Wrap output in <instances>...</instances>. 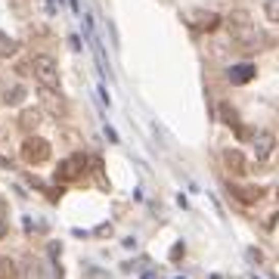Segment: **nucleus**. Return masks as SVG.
<instances>
[{
    "label": "nucleus",
    "instance_id": "obj_21",
    "mask_svg": "<svg viewBox=\"0 0 279 279\" xmlns=\"http://www.w3.org/2000/svg\"><path fill=\"white\" fill-rule=\"evenodd\" d=\"M4 233H7V223H4V220H0V239H4Z\"/></svg>",
    "mask_w": 279,
    "mask_h": 279
},
{
    "label": "nucleus",
    "instance_id": "obj_8",
    "mask_svg": "<svg viewBox=\"0 0 279 279\" xmlns=\"http://www.w3.org/2000/svg\"><path fill=\"white\" fill-rule=\"evenodd\" d=\"M255 74H258V68H255L251 62H245V65H233V68L226 71L230 84H248V81H251Z\"/></svg>",
    "mask_w": 279,
    "mask_h": 279
},
{
    "label": "nucleus",
    "instance_id": "obj_15",
    "mask_svg": "<svg viewBox=\"0 0 279 279\" xmlns=\"http://www.w3.org/2000/svg\"><path fill=\"white\" fill-rule=\"evenodd\" d=\"M267 19L279 22V0H267Z\"/></svg>",
    "mask_w": 279,
    "mask_h": 279
},
{
    "label": "nucleus",
    "instance_id": "obj_19",
    "mask_svg": "<svg viewBox=\"0 0 279 279\" xmlns=\"http://www.w3.org/2000/svg\"><path fill=\"white\" fill-rule=\"evenodd\" d=\"M68 44H71V50H81V37H74V34H71V37H68Z\"/></svg>",
    "mask_w": 279,
    "mask_h": 279
},
{
    "label": "nucleus",
    "instance_id": "obj_3",
    "mask_svg": "<svg viewBox=\"0 0 279 279\" xmlns=\"http://www.w3.org/2000/svg\"><path fill=\"white\" fill-rule=\"evenodd\" d=\"M19 155H22V162H25V165L37 168V165H44V162H50V155H53V149H50V143H47L44 137H25V143H22Z\"/></svg>",
    "mask_w": 279,
    "mask_h": 279
},
{
    "label": "nucleus",
    "instance_id": "obj_1",
    "mask_svg": "<svg viewBox=\"0 0 279 279\" xmlns=\"http://www.w3.org/2000/svg\"><path fill=\"white\" fill-rule=\"evenodd\" d=\"M226 28H230V37L236 44H242V47H258V25H255V19L245 13V10H233L230 16H226Z\"/></svg>",
    "mask_w": 279,
    "mask_h": 279
},
{
    "label": "nucleus",
    "instance_id": "obj_17",
    "mask_svg": "<svg viewBox=\"0 0 279 279\" xmlns=\"http://www.w3.org/2000/svg\"><path fill=\"white\" fill-rule=\"evenodd\" d=\"M59 255H62V245H59V242H53V245H50V258H53V261H56V258H59Z\"/></svg>",
    "mask_w": 279,
    "mask_h": 279
},
{
    "label": "nucleus",
    "instance_id": "obj_22",
    "mask_svg": "<svg viewBox=\"0 0 279 279\" xmlns=\"http://www.w3.org/2000/svg\"><path fill=\"white\" fill-rule=\"evenodd\" d=\"M140 279H158V276H155V273H143Z\"/></svg>",
    "mask_w": 279,
    "mask_h": 279
},
{
    "label": "nucleus",
    "instance_id": "obj_13",
    "mask_svg": "<svg viewBox=\"0 0 279 279\" xmlns=\"http://www.w3.org/2000/svg\"><path fill=\"white\" fill-rule=\"evenodd\" d=\"M22 99H25V84L16 81V84H10V87L4 90V103H7V106H19Z\"/></svg>",
    "mask_w": 279,
    "mask_h": 279
},
{
    "label": "nucleus",
    "instance_id": "obj_9",
    "mask_svg": "<svg viewBox=\"0 0 279 279\" xmlns=\"http://www.w3.org/2000/svg\"><path fill=\"white\" fill-rule=\"evenodd\" d=\"M41 99H44V106H47V112L50 115H65V103H62V93H56V90H47V87H41Z\"/></svg>",
    "mask_w": 279,
    "mask_h": 279
},
{
    "label": "nucleus",
    "instance_id": "obj_2",
    "mask_svg": "<svg viewBox=\"0 0 279 279\" xmlns=\"http://www.w3.org/2000/svg\"><path fill=\"white\" fill-rule=\"evenodd\" d=\"M31 71H34V81L47 87V90H59V65L53 56L41 53V56H34L31 59Z\"/></svg>",
    "mask_w": 279,
    "mask_h": 279
},
{
    "label": "nucleus",
    "instance_id": "obj_18",
    "mask_svg": "<svg viewBox=\"0 0 279 279\" xmlns=\"http://www.w3.org/2000/svg\"><path fill=\"white\" fill-rule=\"evenodd\" d=\"M180 255H183V242H177V245H174V251H171V261H180Z\"/></svg>",
    "mask_w": 279,
    "mask_h": 279
},
{
    "label": "nucleus",
    "instance_id": "obj_24",
    "mask_svg": "<svg viewBox=\"0 0 279 279\" xmlns=\"http://www.w3.org/2000/svg\"><path fill=\"white\" fill-rule=\"evenodd\" d=\"M276 192H279V189H276Z\"/></svg>",
    "mask_w": 279,
    "mask_h": 279
},
{
    "label": "nucleus",
    "instance_id": "obj_14",
    "mask_svg": "<svg viewBox=\"0 0 279 279\" xmlns=\"http://www.w3.org/2000/svg\"><path fill=\"white\" fill-rule=\"evenodd\" d=\"M0 279H19V267L10 258H0Z\"/></svg>",
    "mask_w": 279,
    "mask_h": 279
},
{
    "label": "nucleus",
    "instance_id": "obj_11",
    "mask_svg": "<svg viewBox=\"0 0 279 279\" xmlns=\"http://www.w3.org/2000/svg\"><path fill=\"white\" fill-rule=\"evenodd\" d=\"M37 124H41V112H37V109H22L19 128H22V131H37Z\"/></svg>",
    "mask_w": 279,
    "mask_h": 279
},
{
    "label": "nucleus",
    "instance_id": "obj_23",
    "mask_svg": "<svg viewBox=\"0 0 279 279\" xmlns=\"http://www.w3.org/2000/svg\"><path fill=\"white\" fill-rule=\"evenodd\" d=\"M4 211H7V208H4V202H0V220H4Z\"/></svg>",
    "mask_w": 279,
    "mask_h": 279
},
{
    "label": "nucleus",
    "instance_id": "obj_10",
    "mask_svg": "<svg viewBox=\"0 0 279 279\" xmlns=\"http://www.w3.org/2000/svg\"><path fill=\"white\" fill-rule=\"evenodd\" d=\"M223 165L233 171V174H245V158L239 149H223Z\"/></svg>",
    "mask_w": 279,
    "mask_h": 279
},
{
    "label": "nucleus",
    "instance_id": "obj_12",
    "mask_svg": "<svg viewBox=\"0 0 279 279\" xmlns=\"http://www.w3.org/2000/svg\"><path fill=\"white\" fill-rule=\"evenodd\" d=\"M19 53V41L16 37H10L7 31H0V59H10Z\"/></svg>",
    "mask_w": 279,
    "mask_h": 279
},
{
    "label": "nucleus",
    "instance_id": "obj_5",
    "mask_svg": "<svg viewBox=\"0 0 279 279\" xmlns=\"http://www.w3.org/2000/svg\"><path fill=\"white\" fill-rule=\"evenodd\" d=\"M186 19H189L192 28H198V31H214V28H220V16L211 13V10H192Z\"/></svg>",
    "mask_w": 279,
    "mask_h": 279
},
{
    "label": "nucleus",
    "instance_id": "obj_7",
    "mask_svg": "<svg viewBox=\"0 0 279 279\" xmlns=\"http://www.w3.org/2000/svg\"><path fill=\"white\" fill-rule=\"evenodd\" d=\"M273 149H276V137L273 134H258L255 137V158H258V162H267V158L273 155Z\"/></svg>",
    "mask_w": 279,
    "mask_h": 279
},
{
    "label": "nucleus",
    "instance_id": "obj_6",
    "mask_svg": "<svg viewBox=\"0 0 279 279\" xmlns=\"http://www.w3.org/2000/svg\"><path fill=\"white\" fill-rule=\"evenodd\" d=\"M230 192L239 198V202H245V205H255V202H261V198L267 195L264 186H239V183H230Z\"/></svg>",
    "mask_w": 279,
    "mask_h": 279
},
{
    "label": "nucleus",
    "instance_id": "obj_16",
    "mask_svg": "<svg viewBox=\"0 0 279 279\" xmlns=\"http://www.w3.org/2000/svg\"><path fill=\"white\" fill-rule=\"evenodd\" d=\"M220 115H223V121H226L230 128H236V112H233L230 106H220Z\"/></svg>",
    "mask_w": 279,
    "mask_h": 279
},
{
    "label": "nucleus",
    "instance_id": "obj_4",
    "mask_svg": "<svg viewBox=\"0 0 279 279\" xmlns=\"http://www.w3.org/2000/svg\"><path fill=\"white\" fill-rule=\"evenodd\" d=\"M87 171V155L84 152H74V155H68V158H62L59 162V168H56V180H62V183H71V180H78Z\"/></svg>",
    "mask_w": 279,
    "mask_h": 279
},
{
    "label": "nucleus",
    "instance_id": "obj_20",
    "mask_svg": "<svg viewBox=\"0 0 279 279\" xmlns=\"http://www.w3.org/2000/svg\"><path fill=\"white\" fill-rule=\"evenodd\" d=\"M106 137H109V140H112V143H118V134H115V131H112V128H109V124H106Z\"/></svg>",
    "mask_w": 279,
    "mask_h": 279
}]
</instances>
